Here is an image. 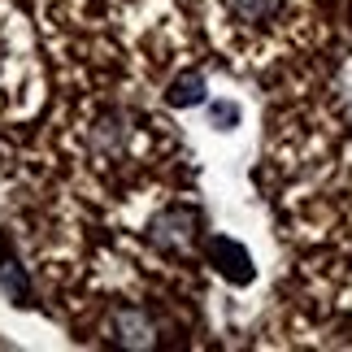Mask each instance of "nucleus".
I'll use <instances>...</instances> for the list:
<instances>
[{
	"mask_svg": "<svg viewBox=\"0 0 352 352\" xmlns=\"http://www.w3.org/2000/svg\"><path fill=\"white\" fill-rule=\"evenodd\" d=\"M109 331H113V340L122 348H135V352L157 344V327H153V318H148L144 309H118L109 318Z\"/></svg>",
	"mask_w": 352,
	"mask_h": 352,
	"instance_id": "3",
	"label": "nucleus"
},
{
	"mask_svg": "<svg viewBox=\"0 0 352 352\" xmlns=\"http://www.w3.org/2000/svg\"><path fill=\"white\" fill-rule=\"evenodd\" d=\"M122 144H126V122H122L118 113L100 118L96 126H91V148H96L100 157H118V153H122Z\"/></svg>",
	"mask_w": 352,
	"mask_h": 352,
	"instance_id": "6",
	"label": "nucleus"
},
{
	"mask_svg": "<svg viewBox=\"0 0 352 352\" xmlns=\"http://www.w3.org/2000/svg\"><path fill=\"white\" fill-rule=\"evenodd\" d=\"M205 100H209V83H205L200 70L179 74L170 83V91H166V104H174V109H192V104H205Z\"/></svg>",
	"mask_w": 352,
	"mask_h": 352,
	"instance_id": "5",
	"label": "nucleus"
},
{
	"mask_svg": "<svg viewBox=\"0 0 352 352\" xmlns=\"http://www.w3.org/2000/svg\"><path fill=\"white\" fill-rule=\"evenodd\" d=\"M196 231H200V213L187 209V205H170L148 222V243L157 252H183L196 239Z\"/></svg>",
	"mask_w": 352,
	"mask_h": 352,
	"instance_id": "1",
	"label": "nucleus"
},
{
	"mask_svg": "<svg viewBox=\"0 0 352 352\" xmlns=\"http://www.w3.org/2000/svg\"><path fill=\"white\" fill-rule=\"evenodd\" d=\"M278 9H283V0H231V13H235L239 22H248V26L274 22Z\"/></svg>",
	"mask_w": 352,
	"mask_h": 352,
	"instance_id": "7",
	"label": "nucleus"
},
{
	"mask_svg": "<svg viewBox=\"0 0 352 352\" xmlns=\"http://www.w3.org/2000/svg\"><path fill=\"white\" fill-rule=\"evenodd\" d=\"M209 122H213V126H231V122H239V109H235V104L231 100H222V104H209Z\"/></svg>",
	"mask_w": 352,
	"mask_h": 352,
	"instance_id": "8",
	"label": "nucleus"
},
{
	"mask_svg": "<svg viewBox=\"0 0 352 352\" xmlns=\"http://www.w3.org/2000/svg\"><path fill=\"white\" fill-rule=\"evenodd\" d=\"M205 256H209V265L218 270L226 283H235V287H248L252 274H256L248 248H243L239 239H231V235H209L205 239Z\"/></svg>",
	"mask_w": 352,
	"mask_h": 352,
	"instance_id": "2",
	"label": "nucleus"
},
{
	"mask_svg": "<svg viewBox=\"0 0 352 352\" xmlns=\"http://www.w3.org/2000/svg\"><path fill=\"white\" fill-rule=\"evenodd\" d=\"M0 287H5V296L13 305H35V283L22 270V261H18V252H13L9 239H0Z\"/></svg>",
	"mask_w": 352,
	"mask_h": 352,
	"instance_id": "4",
	"label": "nucleus"
}]
</instances>
